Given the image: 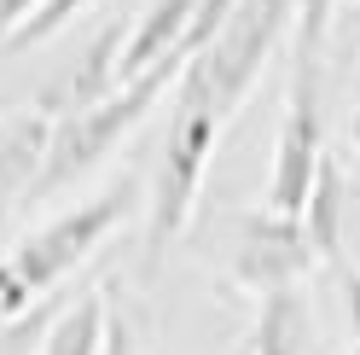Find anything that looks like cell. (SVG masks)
<instances>
[{
    "label": "cell",
    "mask_w": 360,
    "mask_h": 355,
    "mask_svg": "<svg viewBox=\"0 0 360 355\" xmlns=\"http://www.w3.org/2000/svg\"><path fill=\"white\" fill-rule=\"evenodd\" d=\"M0 221H6V210H0Z\"/></svg>",
    "instance_id": "20"
},
{
    "label": "cell",
    "mask_w": 360,
    "mask_h": 355,
    "mask_svg": "<svg viewBox=\"0 0 360 355\" xmlns=\"http://www.w3.org/2000/svg\"><path fill=\"white\" fill-rule=\"evenodd\" d=\"M314 349V315L302 285H285V292H267L256 303V326L244 355H308Z\"/></svg>",
    "instance_id": "10"
},
{
    "label": "cell",
    "mask_w": 360,
    "mask_h": 355,
    "mask_svg": "<svg viewBox=\"0 0 360 355\" xmlns=\"http://www.w3.org/2000/svg\"><path fill=\"white\" fill-rule=\"evenodd\" d=\"M47 146H53V117H41L35 105L0 123V210L35 192L41 169H47Z\"/></svg>",
    "instance_id": "9"
},
{
    "label": "cell",
    "mask_w": 360,
    "mask_h": 355,
    "mask_svg": "<svg viewBox=\"0 0 360 355\" xmlns=\"http://www.w3.org/2000/svg\"><path fill=\"white\" fill-rule=\"evenodd\" d=\"M180 70H186V58H169V64H157V70H146L140 82H122V94H110L105 105L82 111V117H58L53 123V146H47V169H41V181H35L30 198H47L58 187L82 181L128 128L146 123V111L163 99L169 87H180Z\"/></svg>",
    "instance_id": "3"
},
{
    "label": "cell",
    "mask_w": 360,
    "mask_h": 355,
    "mask_svg": "<svg viewBox=\"0 0 360 355\" xmlns=\"http://www.w3.org/2000/svg\"><path fill=\"white\" fill-rule=\"evenodd\" d=\"M285 30H297V0H238L233 18H227V30L198 53L204 70H210L221 117H233V111L244 105V94H250L256 76L267 70V58L279 53Z\"/></svg>",
    "instance_id": "5"
},
{
    "label": "cell",
    "mask_w": 360,
    "mask_h": 355,
    "mask_svg": "<svg viewBox=\"0 0 360 355\" xmlns=\"http://www.w3.org/2000/svg\"><path fill=\"white\" fill-rule=\"evenodd\" d=\"M122 210H128V187H110L76 210L41 221L30 239H18L0 256V315H30L35 303H47L58 292V280L76 274V262H87L122 228Z\"/></svg>",
    "instance_id": "2"
},
{
    "label": "cell",
    "mask_w": 360,
    "mask_h": 355,
    "mask_svg": "<svg viewBox=\"0 0 360 355\" xmlns=\"http://www.w3.org/2000/svg\"><path fill=\"white\" fill-rule=\"evenodd\" d=\"M326 163V135H320V64H290V87H285V117H279V140H274V169H267V198L262 210L302 221L314 181Z\"/></svg>",
    "instance_id": "4"
},
{
    "label": "cell",
    "mask_w": 360,
    "mask_h": 355,
    "mask_svg": "<svg viewBox=\"0 0 360 355\" xmlns=\"http://www.w3.org/2000/svg\"><path fill=\"white\" fill-rule=\"evenodd\" d=\"M110 320H117V309H110V285H94V292H82V297L64 303V315L53 320L41 355H105Z\"/></svg>",
    "instance_id": "11"
},
{
    "label": "cell",
    "mask_w": 360,
    "mask_h": 355,
    "mask_svg": "<svg viewBox=\"0 0 360 355\" xmlns=\"http://www.w3.org/2000/svg\"><path fill=\"white\" fill-rule=\"evenodd\" d=\"M349 320H354V355H360V280L349 285Z\"/></svg>",
    "instance_id": "18"
},
{
    "label": "cell",
    "mask_w": 360,
    "mask_h": 355,
    "mask_svg": "<svg viewBox=\"0 0 360 355\" xmlns=\"http://www.w3.org/2000/svg\"><path fill=\"white\" fill-rule=\"evenodd\" d=\"M349 146H354V158H360V105L349 111Z\"/></svg>",
    "instance_id": "19"
},
{
    "label": "cell",
    "mask_w": 360,
    "mask_h": 355,
    "mask_svg": "<svg viewBox=\"0 0 360 355\" xmlns=\"http://www.w3.org/2000/svg\"><path fill=\"white\" fill-rule=\"evenodd\" d=\"M47 12V0H0V41H12L18 30L30 24V18Z\"/></svg>",
    "instance_id": "16"
},
{
    "label": "cell",
    "mask_w": 360,
    "mask_h": 355,
    "mask_svg": "<svg viewBox=\"0 0 360 355\" xmlns=\"http://www.w3.org/2000/svg\"><path fill=\"white\" fill-rule=\"evenodd\" d=\"M314 245H308V228L290 216L274 210H244L238 216V251H233V280L250 285L256 297L267 292H285V285H302L314 274Z\"/></svg>",
    "instance_id": "6"
},
{
    "label": "cell",
    "mask_w": 360,
    "mask_h": 355,
    "mask_svg": "<svg viewBox=\"0 0 360 355\" xmlns=\"http://www.w3.org/2000/svg\"><path fill=\"white\" fill-rule=\"evenodd\" d=\"M221 128H227V117H221V105H215L204 58H186L180 87H174V111H169V135H163V158H157L151 216H146V268L163 262L169 239L192 221L204 175H210V158L221 146Z\"/></svg>",
    "instance_id": "1"
},
{
    "label": "cell",
    "mask_w": 360,
    "mask_h": 355,
    "mask_svg": "<svg viewBox=\"0 0 360 355\" xmlns=\"http://www.w3.org/2000/svg\"><path fill=\"white\" fill-rule=\"evenodd\" d=\"M82 6H87V0H47V12H41V18H30V24L6 41V47H41V41H53V35H58L64 24H70V18H76Z\"/></svg>",
    "instance_id": "15"
},
{
    "label": "cell",
    "mask_w": 360,
    "mask_h": 355,
    "mask_svg": "<svg viewBox=\"0 0 360 355\" xmlns=\"http://www.w3.org/2000/svg\"><path fill=\"white\" fill-rule=\"evenodd\" d=\"M337 0H297V35H290V64H326Z\"/></svg>",
    "instance_id": "14"
},
{
    "label": "cell",
    "mask_w": 360,
    "mask_h": 355,
    "mask_svg": "<svg viewBox=\"0 0 360 355\" xmlns=\"http://www.w3.org/2000/svg\"><path fill=\"white\" fill-rule=\"evenodd\" d=\"M192 24H198V0H151L140 24L128 30L122 82H140L146 70H157L169 58H192Z\"/></svg>",
    "instance_id": "8"
},
{
    "label": "cell",
    "mask_w": 360,
    "mask_h": 355,
    "mask_svg": "<svg viewBox=\"0 0 360 355\" xmlns=\"http://www.w3.org/2000/svg\"><path fill=\"white\" fill-rule=\"evenodd\" d=\"M64 292H53L47 303H35L30 315H0V355H41V344H47L53 320L64 315Z\"/></svg>",
    "instance_id": "13"
},
{
    "label": "cell",
    "mask_w": 360,
    "mask_h": 355,
    "mask_svg": "<svg viewBox=\"0 0 360 355\" xmlns=\"http://www.w3.org/2000/svg\"><path fill=\"white\" fill-rule=\"evenodd\" d=\"M105 355H134V344H128V320H122V315L110 320V344H105Z\"/></svg>",
    "instance_id": "17"
},
{
    "label": "cell",
    "mask_w": 360,
    "mask_h": 355,
    "mask_svg": "<svg viewBox=\"0 0 360 355\" xmlns=\"http://www.w3.org/2000/svg\"><path fill=\"white\" fill-rule=\"evenodd\" d=\"M122 47H128V30H122V18H110V24L76 53V64H64V70L41 87L35 111L58 123V117H82V111L105 105L110 94H122Z\"/></svg>",
    "instance_id": "7"
},
{
    "label": "cell",
    "mask_w": 360,
    "mask_h": 355,
    "mask_svg": "<svg viewBox=\"0 0 360 355\" xmlns=\"http://www.w3.org/2000/svg\"><path fill=\"white\" fill-rule=\"evenodd\" d=\"M308 245L320 262H337V251H343V169H337V158L326 151L320 163V181H314V198H308Z\"/></svg>",
    "instance_id": "12"
}]
</instances>
